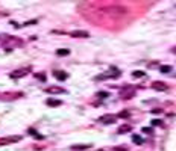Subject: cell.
Listing matches in <instances>:
<instances>
[{
    "mask_svg": "<svg viewBox=\"0 0 176 151\" xmlns=\"http://www.w3.org/2000/svg\"><path fill=\"white\" fill-rule=\"evenodd\" d=\"M120 76V70H117V68H111L109 71H106V73H103V74L97 76L94 80H103V79H116V77H119Z\"/></svg>",
    "mask_w": 176,
    "mask_h": 151,
    "instance_id": "6da1fadb",
    "label": "cell"
},
{
    "mask_svg": "<svg viewBox=\"0 0 176 151\" xmlns=\"http://www.w3.org/2000/svg\"><path fill=\"white\" fill-rule=\"evenodd\" d=\"M21 139H23V138H21L20 135L2 138V139H0V147H2V145H8V144H14V142H18V141H21Z\"/></svg>",
    "mask_w": 176,
    "mask_h": 151,
    "instance_id": "7a4b0ae2",
    "label": "cell"
},
{
    "mask_svg": "<svg viewBox=\"0 0 176 151\" xmlns=\"http://www.w3.org/2000/svg\"><path fill=\"white\" fill-rule=\"evenodd\" d=\"M29 71H31V68H20V70L12 71L9 76H11L12 79H20V77H24L26 74H29Z\"/></svg>",
    "mask_w": 176,
    "mask_h": 151,
    "instance_id": "3957f363",
    "label": "cell"
},
{
    "mask_svg": "<svg viewBox=\"0 0 176 151\" xmlns=\"http://www.w3.org/2000/svg\"><path fill=\"white\" fill-rule=\"evenodd\" d=\"M116 121H117V118L114 115H103L99 118V122H102V124H114Z\"/></svg>",
    "mask_w": 176,
    "mask_h": 151,
    "instance_id": "277c9868",
    "label": "cell"
},
{
    "mask_svg": "<svg viewBox=\"0 0 176 151\" xmlns=\"http://www.w3.org/2000/svg\"><path fill=\"white\" fill-rule=\"evenodd\" d=\"M46 94H65V89L59 86H50L46 89Z\"/></svg>",
    "mask_w": 176,
    "mask_h": 151,
    "instance_id": "5b68a950",
    "label": "cell"
},
{
    "mask_svg": "<svg viewBox=\"0 0 176 151\" xmlns=\"http://www.w3.org/2000/svg\"><path fill=\"white\" fill-rule=\"evenodd\" d=\"M152 88L156 89V91H167V89H169V86H167L164 82H153V83H152Z\"/></svg>",
    "mask_w": 176,
    "mask_h": 151,
    "instance_id": "8992f818",
    "label": "cell"
},
{
    "mask_svg": "<svg viewBox=\"0 0 176 151\" xmlns=\"http://www.w3.org/2000/svg\"><path fill=\"white\" fill-rule=\"evenodd\" d=\"M70 37L72 38H88L90 37V33L85 32V30H75V32L70 33Z\"/></svg>",
    "mask_w": 176,
    "mask_h": 151,
    "instance_id": "52a82bcc",
    "label": "cell"
},
{
    "mask_svg": "<svg viewBox=\"0 0 176 151\" xmlns=\"http://www.w3.org/2000/svg\"><path fill=\"white\" fill-rule=\"evenodd\" d=\"M46 104L50 106V107H58V106H62V101L61 100H55V98H47Z\"/></svg>",
    "mask_w": 176,
    "mask_h": 151,
    "instance_id": "ba28073f",
    "label": "cell"
},
{
    "mask_svg": "<svg viewBox=\"0 0 176 151\" xmlns=\"http://www.w3.org/2000/svg\"><path fill=\"white\" fill-rule=\"evenodd\" d=\"M53 77L55 79H58V80H65L68 74L67 73H64V71H58V70H53Z\"/></svg>",
    "mask_w": 176,
    "mask_h": 151,
    "instance_id": "9c48e42d",
    "label": "cell"
},
{
    "mask_svg": "<svg viewBox=\"0 0 176 151\" xmlns=\"http://www.w3.org/2000/svg\"><path fill=\"white\" fill-rule=\"evenodd\" d=\"M131 128H132V127L129 125V124H125V125H122V127L117 130V133H119V135H123V133H128Z\"/></svg>",
    "mask_w": 176,
    "mask_h": 151,
    "instance_id": "30bf717a",
    "label": "cell"
},
{
    "mask_svg": "<svg viewBox=\"0 0 176 151\" xmlns=\"http://www.w3.org/2000/svg\"><path fill=\"white\" fill-rule=\"evenodd\" d=\"M56 54H58V56H68V54H70V50H67V48H58V50H56Z\"/></svg>",
    "mask_w": 176,
    "mask_h": 151,
    "instance_id": "8fae6325",
    "label": "cell"
},
{
    "mask_svg": "<svg viewBox=\"0 0 176 151\" xmlns=\"http://www.w3.org/2000/svg\"><path fill=\"white\" fill-rule=\"evenodd\" d=\"M90 147H91V145H90V144H85V145H72V150H88V148H90Z\"/></svg>",
    "mask_w": 176,
    "mask_h": 151,
    "instance_id": "7c38bea8",
    "label": "cell"
},
{
    "mask_svg": "<svg viewBox=\"0 0 176 151\" xmlns=\"http://www.w3.org/2000/svg\"><path fill=\"white\" fill-rule=\"evenodd\" d=\"M160 71H161V73H164V74H167V73H170V71H172V67H170V65H163V67L160 68Z\"/></svg>",
    "mask_w": 176,
    "mask_h": 151,
    "instance_id": "4fadbf2b",
    "label": "cell"
},
{
    "mask_svg": "<svg viewBox=\"0 0 176 151\" xmlns=\"http://www.w3.org/2000/svg\"><path fill=\"white\" fill-rule=\"evenodd\" d=\"M132 139H134V141H135V144H138V145L144 142V141H143V139H141V138H140L138 135H134V136H132Z\"/></svg>",
    "mask_w": 176,
    "mask_h": 151,
    "instance_id": "5bb4252c",
    "label": "cell"
},
{
    "mask_svg": "<svg viewBox=\"0 0 176 151\" xmlns=\"http://www.w3.org/2000/svg\"><path fill=\"white\" fill-rule=\"evenodd\" d=\"M132 76H134V77H143V76H144V71H134Z\"/></svg>",
    "mask_w": 176,
    "mask_h": 151,
    "instance_id": "9a60e30c",
    "label": "cell"
},
{
    "mask_svg": "<svg viewBox=\"0 0 176 151\" xmlns=\"http://www.w3.org/2000/svg\"><path fill=\"white\" fill-rule=\"evenodd\" d=\"M35 77H37V79H40L41 82H46V76H44V74H35Z\"/></svg>",
    "mask_w": 176,
    "mask_h": 151,
    "instance_id": "2e32d148",
    "label": "cell"
},
{
    "mask_svg": "<svg viewBox=\"0 0 176 151\" xmlns=\"http://www.w3.org/2000/svg\"><path fill=\"white\" fill-rule=\"evenodd\" d=\"M114 151H128V148H125V147H116Z\"/></svg>",
    "mask_w": 176,
    "mask_h": 151,
    "instance_id": "e0dca14e",
    "label": "cell"
},
{
    "mask_svg": "<svg viewBox=\"0 0 176 151\" xmlns=\"http://www.w3.org/2000/svg\"><path fill=\"white\" fill-rule=\"evenodd\" d=\"M152 124H153V125H161V121H160V119H153Z\"/></svg>",
    "mask_w": 176,
    "mask_h": 151,
    "instance_id": "ac0fdd59",
    "label": "cell"
},
{
    "mask_svg": "<svg viewBox=\"0 0 176 151\" xmlns=\"http://www.w3.org/2000/svg\"><path fill=\"white\" fill-rule=\"evenodd\" d=\"M122 116H129V112H122V113H119V118H122Z\"/></svg>",
    "mask_w": 176,
    "mask_h": 151,
    "instance_id": "d6986e66",
    "label": "cell"
},
{
    "mask_svg": "<svg viewBox=\"0 0 176 151\" xmlns=\"http://www.w3.org/2000/svg\"><path fill=\"white\" fill-rule=\"evenodd\" d=\"M106 95H108L106 92H99V97H106Z\"/></svg>",
    "mask_w": 176,
    "mask_h": 151,
    "instance_id": "ffe728a7",
    "label": "cell"
},
{
    "mask_svg": "<svg viewBox=\"0 0 176 151\" xmlns=\"http://www.w3.org/2000/svg\"><path fill=\"white\" fill-rule=\"evenodd\" d=\"M172 51H173V53L176 54V47H173V48H172Z\"/></svg>",
    "mask_w": 176,
    "mask_h": 151,
    "instance_id": "44dd1931",
    "label": "cell"
},
{
    "mask_svg": "<svg viewBox=\"0 0 176 151\" xmlns=\"http://www.w3.org/2000/svg\"><path fill=\"white\" fill-rule=\"evenodd\" d=\"M96 151H105V150H96Z\"/></svg>",
    "mask_w": 176,
    "mask_h": 151,
    "instance_id": "7402d4cb",
    "label": "cell"
}]
</instances>
